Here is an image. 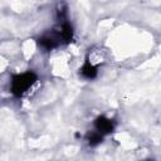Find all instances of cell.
I'll return each instance as SVG.
<instances>
[{
	"label": "cell",
	"mask_w": 161,
	"mask_h": 161,
	"mask_svg": "<svg viewBox=\"0 0 161 161\" xmlns=\"http://www.w3.org/2000/svg\"><path fill=\"white\" fill-rule=\"evenodd\" d=\"M102 140H103L102 135L98 133L97 131L89 132V133L87 135V141H88L89 146H97V145H99V143L102 142Z\"/></svg>",
	"instance_id": "cell-6"
},
{
	"label": "cell",
	"mask_w": 161,
	"mask_h": 161,
	"mask_svg": "<svg viewBox=\"0 0 161 161\" xmlns=\"http://www.w3.org/2000/svg\"><path fill=\"white\" fill-rule=\"evenodd\" d=\"M36 79H38L36 74L30 70L21 73V74H15L11 78V89L10 91L15 97H20L29 89V87H31L36 82Z\"/></svg>",
	"instance_id": "cell-1"
},
{
	"label": "cell",
	"mask_w": 161,
	"mask_h": 161,
	"mask_svg": "<svg viewBox=\"0 0 161 161\" xmlns=\"http://www.w3.org/2000/svg\"><path fill=\"white\" fill-rule=\"evenodd\" d=\"M39 45L47 50H52L58 45V39L54 35H44L39 39Z\"/></svg>",
	"instance_id": "cell-3"
},
{
	"label": "cell",
	"mask_w": 161,
	"mask_h": 161,
	"mask_svg": "<svg viewBox=\"0 0 161 161\" xmlns=\"http://www.w3.org/2000/svg\"><path fill=\"white\" fill-rule=\"evenodd\" d=\"M60 38L65 42V43H69V42H72V39H73V28H72V25L68 23V21H64L63 24H62V28H60Z\"/></svg>",
	"instance_id": "cell-5"
},
{
	"label": "cell",
	"mask_w": 161,
	"mask_h": 161,
	"mask_svg": "<svg viewBox=\"0 0 161 161\" xmlns=\"http://www.w3.org/2000/svg\"><path fill=\"white\" fill-rule=\"evenodd\" d=\"M94 127H96V131H97L98 133H101V135H107V133H111V132L113 131L114 125H113V122H112L109 118H107V117H104V116H99V117H97L96 121H94Z\"/></svg>",
	"instance_id": "cell-2"
},
{
	"label": "cell",
	"mask_w": 161,
	"mask_h": 161,
	"mask_svg": "<svg viewBox=\"0 0 161 161\" xmlns=\"http://www.w3.org/2000/svg\"><path fill=\"white\" fill-rule=\"evenodd\" d=\"M80 73H82V75H83L84 78H87V79H93V78H96V75H97V68H96L93 64H91V62H89L88 59H86V62H84V64H83V67H82V69H80Z\"/></svg>",
	"instance_id": "cell-4"
}]
</instances>
